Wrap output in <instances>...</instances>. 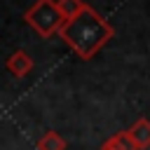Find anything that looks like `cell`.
Wrapping results in <instances>:
<instances>
[{
    "label": "cell",
    "instance_id": "obj_1",
    "mask_svg": "<svg viewBox=\"0 0 150 150\" xmlns=\"http://www.w3.org/2000/svg\"><path fill=\"white\" fill-rule=\"evenodd\" d=\"M112 35H115V28H112L91 5H87L75 19L63 21V26H61V30H59V38H61L82 61L94 59V56L110 42Z\"/></svg>",
    "mask_w": 150,
    "mask_h": 150
},
{
    "label": "cell",
    "instance_id": "obj_2",
    "mask_svg": "<svg viewBox=\"0 0 150 150\" xmlns=\"http://www.w3.org/2000/svg\"><path fill=\"white\" fill-rule=\"evenodd\" d=\"M23 21L40 35V38H52L54 33L61 30L63 16L56 9V0H35L33 7L26 9Z\"/></svg>",
    "mask_w": 150,
    "mask_h": 150
},
{
    "label": "cell",
    "instance_id": "obj_3",
    "mask_svg": "<svg viewBox=\"0 0 150 150\" xmlns=\"http://www.w3.org/2000/svg\"><path fill=\"white\" fill-rule=\"evenodd\" d=\"M7 70H9V75H14L16 80H21V77H26L30 70H33V59H30V54L28 52H23V49H16L9 59H7Z\"/></svg>",
    "mask_w": 150,
    "mask_h": 150
},
{
    "label": "cell",
    "instance_id": "obj_4",
    "mask_svg": "<svg viewBox=\"0 0 150 150\" xmlns=\"http://www.w3.org/2000/svg\"><path fill=\"white\" fill-rule=\"evenodd\" d=\"M127 134H129L131 143L136 145V150H145V148H150V120H148V117L136 120V122L127 129Z\"/></svg>",
    "mask_w": 150,
    "mask_h": 150
},
{
    "label": "cell",
    "instance_id": "obj_5",
    "mask_svg": "<svg viewBox=\"0 0 150 150\" xmlns=\"http://www.w3.org/2000/svg\"><path fill=\"white\" fill-rule=\"evenodd\" d=\"M101 150H136V145L131 143L127 131H117L101 143Z\"/></svg>",
    "mask_w": 150,
    "mask_h": 150
},
{
    "label": "cell",
    "instance_id": "obj_6",
    "mask_svg": "<svg viewBox=\"0 0 150 150\" xmlns=\"http://www.w3.org/2000/svg\"><path fill=\"white\" fill-rule=\"evenodd\" d=\"M35 148L38 150H66V138L59 131H47L38 138Z\"/></svg>",
    "mask_w": 150,
    "mask_h": 150
},
{
    "label": "cell",
    "instance_id": "obj_7",
    "mask_svg": "<svg viewBox=\"0 0 150 150\" xmlns=\"http://www.w3.org/2000/svg\"><path fill=\"white\" fill-rule=\"evenodd\" d=\"M84 7H87V2H84V0H56V9L61 12L63 21L75 19V16H77Z\"/></svg>",
    "mask_w": 150,
    "mask_h": 150
}]
</instances>
